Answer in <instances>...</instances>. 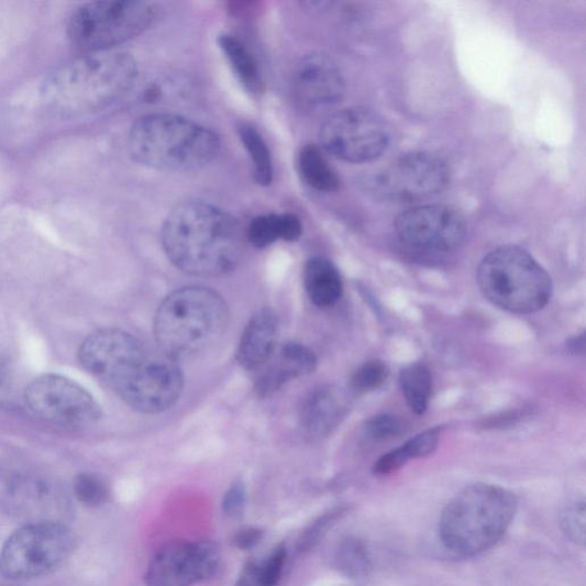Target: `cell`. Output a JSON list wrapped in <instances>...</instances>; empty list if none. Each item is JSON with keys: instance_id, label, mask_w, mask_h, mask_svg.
Instances as JSON below:
<instances>
[{"instance_id": "cell-34", "label": "cell", "mask_w": 586, "mask_h": 586, "mask_svg": "<svg viewBox=\"0 0 586 586\" xmlns=\"http://www.w3.org/2000/svg\"><path fill=\"white\" fill-rule=\"evenodd\" d=\"M16 400L15 377L7 355L0 351V408L13 407Z\"/></svg>"}, {"instance_id": "cell-7", "label": "cell", "mask_w": 586, "mask_h": 586, "mask_svg": "<svg viewBox=\"0 0 586 586\" xmlns=\"http://www.w3.org/2000/svg\"><path fill=\"white\" fill-rule=\"evenodd\" d=\"M158 7L142 0H99L78 7L69 16L67 35L82 54L113 51L143 34L156 21Z\"/></svg>"}, {"instance_id": "cell-17", "label": "cell", "mask_w": 586, "mask_h": 586, "mask_svg": "<svg viewBox=\"0 0 586 586\" xmlns=\"http://www.w3.org/2000/svg\"><path fill=\"white\" fill-rule=\"evenodd\" d=\"M349 409L346 395L339 387L322 386L307 397L300 409L303 434L318 441L330 435L342 422Z\"/></svg>"}, {"instance_id": "cell-5", "label": "cell", "mask_w": 586, "mask_h": 586, "mask_svg": "<svg viewBox=\"0 0 586 586\" xmlns=\"http://www.w3.org/2000/svg\"><path fill=\"white\" fill-rule=\"evenodd\" d=\"M229 318L226 301L213 290L183 288L159 305L154 322L155 339L162 354L178 362L217 343Z\"/></svg>"}, {"instance_id": "cell-12", "label": "cell", "mask_w": 586, "mask_h": 586, "mask_svg": "<svg viewBox=\"0 0 586 586\" xmlns=\"http://www.w3.org/2000/svg\"><path fill=\"white\" fill-rule=\"evenodd\" d=\"M451 183L449 165L427 152L407 154L372 179L376 197L390 202H413L440 194Z\"/></svg>"}, {"instance_id": "cell-36", "label": "cell", "mask_w": 586, "mask_h": 586, "mask_svg": "<svg viewBox=\"0 0 586 586\" xmlns=\"http://www.w3.org/2000/svg\"><path fill=\"white\" fill-rule=\"evenodd\" d=\"M264 532L259 528L248 527L240 530L234 537V545L243 551L256 548L263 540Z\"/></svg>"}, {"instance_id": "cell-6", "label": "cell", "mask_w": 586, "mask_h": 586, "mask_svg": "<svg viewBox=\"0 0 586 586\" xmlns=\"http://www.w3.org/2000/svg\"><path fill=\"white\" fill-rule=\"evenodd\" d=\"M478 284L493 305L520 316L543 310L553 292L549 273L516 245L499 246L483 259Z\"/></svg>"}, {"instance_id": "cell-22", "label": "cell", "mask_w": 586, "mask_h": 586, "mask_svg": "<svg viewBox=\"0 0 586 586\" xmlns=\"http://www.w3.org/2000/svg\"><path fill=\"white\" fill-rule=\"evenodd\" d=\"M441 428L417 434L399 449L382 456L374 465L377 476H388L399 471L411 460L423 458L435 452L441 436Z\"/></svg>"}, {"instance_id": "cell-2", "label": "cell", "mask_w": 586, "mask_h": 586, "mask_svg": "<svg viewBox=\"0 0 586 586\" xmlns=\"http://www.w3.org/2000/svg\"><path fill=\"white\" fill-rule=\"evenodd\" d=\"M137 76V64L128 52L82 54L45 78L41 99L54 115L86 117L124 99L134 88Z\"/></svg>"}, {"instance_id": "cell-19", "label": "cell", "mask_w": 586, "mask_h": 586, "mask_svg": "<svg viewBox=\"0 0 586 586\" xmlns=\"http://www.w3.org/2000/svg\"><path fill=\"white\" fill-rule=\"evenodd\" d=\"M278 322L270 310L255 314L246 324L236 352L239 365L246 371L264 368L276 351Z\"/></svg>"}, {"instance_id": "cell-26", "label": "cell", "mask_w": 586, "mask_h": 586, "mask_svg": "<svg viewBox=\"0 0 586 586\" xmlns=\"http://www.w3.org/2000/svg\"><path fill=\"white\" fill-rule=\"evenodd\" d=\"M399 382L409 408L416 414H424L432 394V374L423 364H413L402 369Z\"/></svg>"}, {"instance_id": "cell-3", "label": "cell", "mask_w": 586, "mask_h": 586, "mask_svg": "<svg viewBox=\"0 0 586 586\" xmlns=\"http://www.w3.org/2000/svg\"><path fill=\"white\" fill-rule=\"evenodd\" d=\"M128 147L139 164L166 173L203 169L220 153L219 136L187 118L156 113L137 119L131 126Z\"/></svg>"}, {"instance_id": "cell-24", "label": "cell", "mask_w": 586, "mask_h": 586, "mask_svg": "<svg viewBox=\"0 0 586 586\" xmlns=\"http://www.w3.org/2000/svg\"><path fill=\"white\" fill-rule=\"evenodd\" d=\"M298 172L302 180L321 192L336 191L341 180L323 151L317 145H306L298 155Z\"/></svg>"}, {"instance_id": "cell-9", "label": "cell", "mask_w": 586, "mask_h": 586, "mask_svg": "<svg viewBox=\"0 0 586 586\" xmlns=\"http://www.w3.org/2000/svg\"><path fill=\"white\" fill-rule=\"evenodd\" d=\"M151 355L141 341L120 329L99 330L78 350L81 367L122 400L143 373Z\"/></svg>"}, {"instance_id": "cell-10", "label": "cell", "mask_w": 586, "mask_h": 586, "mask_svg": "<svg viewBox=\"0 0 586 586\" xmlns=\"http://www.w3.org/2000/svg\"><path fill=\"white\" fill-rule=\"evenodd\" d=\"M24 402L41 420L66 429L97 424L101 409L88 390L62 375L47 374L24 389Z\"/></svg>"}, {"instance_id": "cell-33", "label": "cell", "mask_w": 586, "mask_h": 586, "mask_svg": "<svg viewBox=\"0 0 586 586\" xmlns=\"http://www.w3.org/2000/svg\"><path fill=\"white\" fill-rule=\"evenodd\" d=\"M586 510L584 501L568 508L563 517V528L567 537L577 544H585Z\"/></svg>"}, {"instance_id": "cell-16", "label": "cell", "mask_w": 586, "mask_h": 586, "mask_svg": "<svg viewBox=\"0 0 586 586\" xmlns=\"http://www.w3.org/2000/svg\"><path fill=\"white\" fill-rule=\"evenodd\" d=\"M291 86L296 100L307 108L336 103L346 90L340 67L324 53L305 55L295 66Z\"/></svg>"}, {"instance_id": "cell-29", "label": "cell", "mask_w": 586, "mask_h": 586, "mask_svg": "<svg viewBox=\"0 0 586 586\" xmlns=\"http://www.w3.org/2000/svg\"><path fill=\"white\" fill-rule=\"evenodd\" d=\"M389 376V369L384 362L374 360L362 365L353 374L350 388L357 396L368 395L382 388Z\"/></svg>"}, {"instance_id": "cell-14", "label": "cell", "mask_w": 586, "mask_h": 586, "mask_svg": "<svg viewBox=\"0 0 586 586\" xmlns=\"http://www.w3.org/2000/svg\"><path fill=\"white\" fill-rule=\"evenodd\" d=\"M220 549L211 541L173 542L159 549L148 565V586H191L217 571Z\"/></svg>"}, {"instance_id": "cell-20", "label": "cell", "mask_w": 586, "mask_h": 586, "mask_svg": "<svg viewBox=\"0 0 586 586\" xmlns=\"http://www.w3.org/2000/svg\"><path fill=\"white\" fill-rule=\"evenodd\" d=\"M303 285L307 296L320 309L336 305L343 295L342 276L325 258L317 257L306 263Z\"/></svg>"}, {"instance_id": "cell-8", "label": "cell", "mask_w": 586, "mask_h": 586, "mask_svg": "<svg viewBox=\"0 0 586 586\" xmlns=\"http://www.w3.org/2000/svg\"><path fill=\"white\" fill-rule=\"evenodd\" d=\"M75 548L71 529L59 521H37L18 529L0 552V574L26 581L60 567Z\"/></svg>"}, {"instance_id": "cell-30", "label": "cell", "mask_w": 586, "mask_h": 586, "mask_svg": "<svg viewBox=\"0 0 586 586\" xmlns=\"http://www.w3.org/2000/svg\"><path fill=\"white\" fill-rule=\"evenodd\" d=\"M74 493L80 504L89 508L101 507L109 498L106 483L90 473H80L76 477Z\"/></svg>"}, {"instance_id": "cell-11", "label": "cell", "mask_w": 586, "mask_h": 586, "mask_svg": "<svg viewBox=\"0 0 586 586\" xmlns=\"http://www.w3.org/2000/svg\"><path fill=\"white\" fill-rule=\"evenodd\" d=\"M320 143L328 153L350 163L380 157L389 144L383 119L372 109L351 107L330 117L321 126Z\"/></svg>"}, {"instance_id": "cell-13", "label": "cell", "mask_w": 586, "mask_h": 586, "mask_svg": "<svg viewBox=\"0 0 586 586\" xmlns=\"http://www.w3.org/2000/svg\"><path fill=\"white\" fill-rule=\"evenodd\" d=\"M398 237L406 245L435 253H450L462 245L466 236L463 214L450 206H421L398 215L395 222Z\"/></svg>"}, {"instance_id": "cell-37", "label": "cell", "mask_w": 586, "mask_h": 586, "mask_svg": "<svg viewBox=\"0 0 586 586\" xmlns=\"http://www.w3.org/2000/svg\"><path fill=\"white\" fill-rule=\"evenodd\" d=\"M567 350L573 354H584L585 352V333L579 334L567 342Z\"/></svg>"}, {"instance_id": "cell-15", "label": "cell", "mask_w": 586, "mask_h": 586, "mask_svg": "<svg viewBox=\"0 0 586 586\" xmlns=\"http://www.w3.org/2000/svg\"><path fill=\"white\" fill-rule=\"evenodd\" d=\"M183 390L184 376L178 362L164 354H152L123 401L139 412L154 414L175 406Z\"/></svg>"}, {"instance_id": "cell-27", "label": "cell", "mask_w": 586, "mask_h": 586, "mask_svg": "<svg viewBox=\"0 0 586 586\" xmlns=\"http://www.w3.org/2000/svg\"><path fill=\"white\" fill-rule=\"evenodd\" d=\"M241 142L254 166V177L259 185L272 184L274 167L269 148L259 131L251 124L239 128Z\"/></svg>"}, {"instance_id": "cell-21", "label": "cell", "mask_w": 586, "mask_h": 586, "mask_svg": "<svg viewBox=\"0 0 586 586\" xmlns=\"http://www.w3.org/2000/svg\"><path fill=\"white\" fill-rule=\"evenodd\" d=\"M302 226L292 213H269L251 220L245 231V240L258 248H264L278 240L295 242L299 240Z\"/></svg>"}, {"instance_id": "cell-32", "label": "cell", "mask_w": 586, "mask_h": 586, "mask_svg": "<svg viewBox=\"0 0 586 586\" xmlns=\"http://www.w3.org/2000/svg\"><path fill=\"white\" fill-rule=\"evenodd\" d=\"M402 430V422L392 414L375 416L365 425L366 435L377 442L396 438Z\"/></svg>"}, {"instance_id": "cell-4", "label": "cell", "mask_w": 586, "mask_h": 586, "mask_svg": "<svg viewBox=\"0 0 586 586\" xmlns=\"http://www.w3.org/2000/svg\"><path fill=\"white\" fill-rule=\"evenodd\" d=\"M517 509V497L505 488L486 484L466 487L442 512L441 542L460 555L484 553L506 535Z\"/></svg>"}, {"instance_id": "cell-35", "label": "cell", "mask_w": 586, "mask_h": 586, "mask_svg": "<svg viewBox=\"0 0 586 586\" xmlns=\"http://www.w3.org/2000/svg\"><path fill=\"white\" fill-rule=\"evenodd\" d=\"M246 490L242 482H235L222 499V511L229 517H240L244 510Z\"/></svg>"}, {"instance_id": "cell-18", "label": "cell", "mask_w": 586, "mask_h": 586, "mask_svg": "<svg viewBox=\"0 0 586 586\" xmlns=\"http://www.w3.org/2000/svg\"><path fill=\"white\" fill-rule=\"evenodd\" d=\"M266 366L267 369L256 384V392L262 398L274 395L292 379L314 373L318 357L302 344L287 343L275 351Z\"/></svg>"}, {"instance_id": "cell-1", "label": "cell", "mask_w": 586, "mask_h": 586, "mask_svg": "<svg viewBox=\"0 0 586 586\" xmlns=\"http://www.w3.org/2000/svg\"><path fill=\"white\" fill-rule=\"evenodd\" d=\"M244 241L245 232L234 217L198 200L174 208L162 229L167 258L192 276L215 277L232 272L242 258Z\"/></svg>"}, {"instance_id": "cell-31", "label": "cell", "mask_w": 586, "mask_h": 586, "mask_svg": "<svg viewBox=\"0 0 586 586\" xmlns=\"http://www.w3.org/2000/svg\"><path fill=\"white\" fill-rule=\"evenodd\" d=\"M346 508H338L324 513L309 528H306L298 541V549L300 551H309L313 549L324 535H327L329 530L346 515Z\"/></svg>"}, {"instance_id": "cell-25", "label": "cell", "mask_w": 586, "mask_h": 586, "mask_svg": "<svg viewBox=\"0 0 586 586\" xmlns=\"http://www.w3.org/2000/svg\"><path fill=\"white\" fill-rule=\"evenodd\" d=\"M287 548L278 545L262 561L248 562L241 572L236 586H277L284 575Z\"/></svg>"}, {"instance_id": "cell-23", "label": "cell", "mask_w": 586, "mask_h": 586, "mask_svg": "<svg viewBox=\"0 0 586 586\" xmlns=\"http://www.w3.org/2000/svg\"><path fill=\"white\" fill-rule=\"evenodd\" d=\"M219 46L244 89L259 93L263 90V79L253 53L239 38L228 34L219 37Z\"/></svg>"}, {"instance_id": "cell-28", "label": "cell", "mask_w": 586, "mask_h": 586, "mask_svg": "<svg viewBox=\"0 0 586 586\" xmlns=\"http://www.w3.org/2000/svg\"><path fill=\"white\" fill-rule=\"evenodd\" d=\"M334 565L349 577L365 576L372 567L366 545L357 539L344 540L334 553Z\"/></svg>"}]
</instances>
